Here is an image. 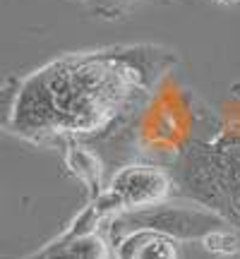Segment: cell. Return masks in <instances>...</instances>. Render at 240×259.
<instances>
[{
	"label": "cell",
	"mask_w": 240,
	"mask_h": 259,
	"mask_svg": "<svg viewBox=\"0 0 240 259\" xmlns=\"http://www.w3.org/2000/svg\"><path fill=\"white\" fill-rule=\"evenodd\" d=\"M139 51H108L67 56L27 77L17 94L12 132L41 135H99L139 106L154 84L149 70L164 72L168 63H135Z\"/></svg>",
	"instance_id": "obj_1"
},
{
	"label": "cell",
	"mask_w": 240,
	"mask_h": 259,
	"mask_svg": "<svg viewBox=\"0 0 240 259\" xmlns=\"http://www.w3.org/2000/svg\"><path fill=\"white\" fill-rule=\"evenodd\" d=\"M219 228H223V219L212 209H204L199 204H171L166 199L156 206L111 216V247L137 231L164 233L176 240H204Z\"/></svg>",
	"instance_id": "obj_2"
},
{
	"label": "cell",
	"mask_w": 240,
	"mask_h": 259,
	"mask_svg": "<svg viewBox=\"0 0 240 259\" xmlns=\"http://www.w3.org/2000/svg\"><path fill=\"white\" fill-rule=\"evenodd\" d=\"M173 185H176V178L168 168L130 163L111 178L108 187L92 204L103 219L125 211H137V209L166 202L173 194Z\"/></svg>",
	"instance_id": "obj_3"
},
{
	"label": "cell",
	"mask_w": 240,
	"mask_h": 259,
	"mask_svg": "<svg viewBox=\"0 0 240 259\" xmlns=\"http://www.w3.org/2000/svg\"><path fill=\"white\" fill-rule=\"evenodd\" d=\"M115 259H183L176 238L154 231L130 233L115 247Z\"/></svg>",
	"instance_id": "obj_4"
},
{
	"label": "cell",
	"mask_w": 240,
	"mask_h": 259,
	"mask_svg": "<svg viewBox=\"0 0 240 259\" xmlns=\"http://www.w3.org/2000/svg\"><path fill=\"white\" fill-rule=\"evenodd\" d=\"M65 163L84 185L89 187L94 199L106 190L103 187V163L92 149L82 147V144H70L65 149Z\"/></svg>",
	"instance_id": "obj_5"
},
{
	"label": "cell",
	"mask_w": 240,
	"mask_h": 259,
	"mask_svg": "<svg viewBox=\"0 0 240 259\" xmlns=\"http://www.w3.org/2000/svg\"><path fill=\"white\" fill-rule=\"evenodd\" d=\"M202 242L209 252H216V254H221V257H233V254L240 250L238 235L231 233L228 228H219V231L209 233Z\"/></svg>",
	"instance_id": "obj_6"
},
{
	"label": "cell",
	"mask_w": 240,
	"mask_h": 259,
	"mask_svg": "<svg viewBox=\"0 0 240 259\" xmlns=\"http://www.w3.org/2000/svg\"><path fill=\"white\" fill-rule=\"evenodd\" d=\"M137 3V0H99V10H106V12H113V10H123Z\"/></svg>",
	"instance_id": "obj_7"
},
{
	"label": "cell",
	"mask_w": 240,
	"mask_h": 259,
	"mask_svg": "<svg viewBox=\"0 0 240 259\" xmlns=\"http://www.w3.org/2000/svg\"><path fill=\"white\" fill-rule=\"evenodd\" d=\"M223 259H235V257H223Z\"/></svg>",
	"instance_id": "obj_8"
}]
</instances>
